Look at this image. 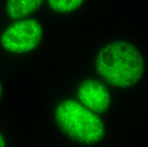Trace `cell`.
Here are the masks:
<instances>
[{
  "label": "cell",
  "mask_w": 148,
  "mask_h": 147,
  "mask_svg": "<svg viewBox=\"0 0 148 147\" xmlns=\"http://www.w3.org/2000/svg\"><path fill=\"white\" fill-rule=\"evenodd\" d=\"M84 68L108 85L118 96L140 89L147 78V57L136 38L114 35L100 39L90 50Z\"/></svg>",
  "instance_id": "6da1fadb"
},
{
  "label": "cell",
  "mask_w": 148,
  "mask_h": 147,
  "mask_svg": "<svg viewBox=\"0 0 148 147\" xmlns=\"http://www.w3.org/2000/svg\"><path fill=\"white\" fill-rule=\"evenodd\" d=\"M51 131L72 147H106L111 139L110 121L81 104L68 88L54 90L46 104Z\"/></svg>",
  "instance_id": "7a4b0ae2"
},
{
  "label": "cell",
  "mask_w": 148,
  "mask_h": 147,
  "mask_svg": "<svg viewBox=\"0 0 148 147\" xmlns=\"http://www.w3.org/2000/svg\"><path fill=\"white\" fill-rule=\"evenodd\" d=\"M43 16L0 21V66L10 75L35 62L47 44Z\"/></svg>",
  "instance_id": "3957f363"
},
{
  "label": "cell",
  "mask_w": 148,
  "mask_h": 147,
  "mask_svg": "<svg viewBox=\"0 0 148 147\" xmlns=\"http://www.w3.org/2000/svg\"><path fill=\"white\" fill-rule=\"evenodd\" d=\"M68 90L85 107L109 120L114 114L118 95L104 81L83 68L71 80Z\"/></svg>",
  "instance_id": "277c9868"
},
{
  "label": "cell",
  "mask_w": 148,
  "mask_h": 147,
  "mask_svg": "<svg viewBox=\"0 0 148 147\" xmlns=\"http://www.w3.org/2000/svg\"><path fill=\"white\" fill-rule=\"evenodd\" d=\"M92 0H45L44 18L50 21H70L80 17Z\"/></svg>",
  "instance_id": "5b68a950"
},
{
  "label": "cell",
  "mask_w": 148,
  "mask_h": 147,
  "mask_svg": "<svg viewBox=\"0 0 148 147\" xmlns=\"http://www.w3.org/2000/svg\"><path fill=\"white\" fill-rule=\"evenodd\" d=\"M45 0H0V21L42 16Z\"/></svg>",
  "instance_id": "8992f818"
},
{
  "label": "cell",
  "mask_w": 148,
  "mask_h": 147,
  "mask_svg": "<svg viewBox=\"0 0 148 147\" xmlns=\"http://www.w3.org/2000/svg\"><path fill=\"white\" fill-rule=\"evenodd\" d=\"M0 147H14L12 135L6 123L0 120Z\"/></svg>",
  "instance_id": "52a82bcc"
},
{
  "label": "cell",
  "mask_w": 148,
  "mask_h": 147,
  "mask_svg": "<svg viewBox=\"0 0 148 147\" xmlns=\"http://www.w3.org/2000/svg\"><path fill=\"white\" fill-rule=\"evenodd\" d=\"M11 75L0 66V107L5 102L7 91V81Z\"/></svg>",
  "instance_id": "ba28073f"
}]
</instances>
